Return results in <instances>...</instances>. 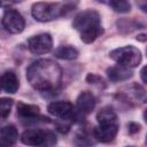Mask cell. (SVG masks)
<instances>
[{
	"label": "cell",
	"instance_id": "obj_1",
	"mask_svg": "<svg viewBox=\"0 0 147 147\" xmlns=\"http://www.w3.org/2000/svg\"><path fill=\"white\" fill-rule=\"evenodd\" d=\"M62 69L52 60H38L26 69V79L30 85L40 92H55L62 83Z\"/></svg>",
	"mask_w": 147,
	"mask_h": 147
},
{
	"label": "cell",
	"instance_id": "obj_2",
	"mask_svg": "<svg viewBox=\"0 0 147 147\" xmlns=\"http://www.w3.org/2000/svg\"><path fill=\"white\" fill-rule=\"evenodd\" d=\"M72 26L80 33V39L85 44L93 42L103 33L100 14L93 9L77 14L72 21Z\"/></svg>",
	"mask_w": 147,
	"mask_h": 147
},
{
	"label": "cell",
	"instance_id": "obj_3",
	"mask_svg": "<svg viewBox=\"0 0 147 147\" xmlns=\"http://www.w3.org/2000/svg\"><path fill=\"white\" fill-rule=\"evenodd\" d=\"M77 0H65L61 2H36L31 8V14L39 22H49L65 16L75 9Z\"/></svg>",
	"mask_w": 147,
	"mask_h": 147
},
{
	"label": "cell",
	"instance_id": "obj_4",
	"mask_svg": "<svg viewBox=\"0 0 147 147\" xmlns=\"http://www.w3.org/2000/svg\"><path fill=\"white\" fill-rule=\"evenodd\" d=\"M109 56L119 65L126 68H136L141 62V52L132 45L116 48L109 53Z\"/></svg>",
	"mask_w": 147,
	"mask_h": 147
},
{
	"label": "cell",
	"instance_id": "obj_5",
	"mask_svg": "<svg viewBox=\"0 0 147 147\" xmlns=\"http://www.w3.org/2000/svg\"><path fill=\"white\" fill-rule=\"evenodd\" d=\"M21 140L29 146H53L56 144V136L49 130L31 129L23 132Z\"/></svg>",
	"mask_w": 147,
	"mask_h": 147
},
{
	"label": "cell",
	"instance_id": "obj_6",
	"mask_svg": "<svg viewBox=\"0 0 147 147\" xmlns=\"http://www.w3.org/2000/svg\"><path fill=\"white\" fill-rule=\"evenodd\" d=\"M47 110L51 115L62 119V121H74L82 116L78 111H75L74 106L69 101H55L48 105Z\"/></svg>",
	"mask_w": 147,
	"mask_h": 147
},
{
	"label": "cell",
	"instance_id": "obj_7",
	"mask_svg": "<svg viewBox=\"0 0 147 147\" xmlns=\"http://www.w3.org/2000/svg\"><path fill=\"white\" fill-rule=\"evenodd\" d=\"M2 26L9 33H21L25 28V21L23 16L15 9H6L1 20Z\"/></svg>",
	"mask_w": 147,
	"mask_h": 147
},
{
	"label": "cell",
	"instance_id": "obj_8",
	"mask_svg": "<svg viewBox=\"0 0 147 147\" xmlns=\"http://www.w3.org/2000/svg\"><path fill=\"white\" fill-rule=\"evenodd\" d=\"M17 116L23 123L34 124L38 122H49V118H45L40 115V109L38 106L29 105L24 102H18L17 105Z\"/></svg>",
	"mask_w": 147,
	"mask_h": 147
},
{
	"label": "cell",
	"instance_id": "obj_9",
	"mask_svg": "<svg viewBox=\"0 0 147 147\" xmlns=\"http://www.w3.org/2000/svg\"><path fill=\"white\" fill-rule=\"evenodd\" d=\"M29 51L33 54L41 55L51 52L53 47V39L49 33H40L31 37L28 40Z\"/></svg>",
	"mask_w": 147,
	"mask_h": 147
},
{
	"label": "cell",
	"instance_id": "obj_10",
	"mask_svg": "<svg viewBox=\"0 0 147 147\" xmlns=\"http://www.w3.org/2000/svg\"><path fill=\"white\" fill-rule=\"evenodd\" d=\"M118 121L117 122H102L93 130V137L101 142L111 141L118 132Z\"/></svg>",
	"mask_w": 147,
	"mask_h": 147
},
{
	"label": "cell",
	"instance_id": "obj_11",
	"mask_svg": "<svg viewBox=\"0 0 147 147\" xmlns=\"http://www.w3.org/2000/svg\"><path fill=\"white\" fill-rule=\"evenodd\" d=\"M95 105H96V99L95 96L88 92V91H84L82 92L77 100H76V108H77V111L84 116V115H87L90 114L94 108H95Z\"/></svg>",
	"mask_w": 147,
	"mask_h": 147
},
{
	"label": "cell",
	"instance_id": "obj_12",
	"mask_svg": "<svg viewBox=\"0 0 147 147\" xmlns=\"http://www.w3.org/2000/svg\"><path fill=\"white\" fill-rule=\"evenodd\" d=\"M107 76L111 82H123L132 77V71L130 70V68L115 65L107 69Z\"/></svg>",
	"mask_w": 147,
	"mask_h": 147
},
{
	"label": "cell",
	"instance_id": "obj_13",
	"mask_svg": "<svg viewBox=\"0 0 147 147\" xmlns=\"http://www.w3.org/2000/svg\"><path fill=\"white\" fill-rule=\"evenodd\" d=\"M1 87L6 93H16L18 90V78L14 71H6L1 76Z\"/></svg>",
	"mask_w": 147,
	"mask_h": 147
},
{
	"label": "cell",
	"instance_id": "obj_14",
	"mask_svg": "<svg viewBox=\"0 0 147 147\" xmlns=\"http://www.w3.org/2000/svg\"><path fill=\"white\" fill-rule=\"evenodd\" d=\"M17 139H18V132L14 125L9 124L1 129V144L2 145L11 146L17 141Z\"/></svg>",
	"mask_w": 147,
	"mask_h": 147
},
{
	"label": "cell",
	"instance_id": "obj_15",
	"mask_svg": "<svg viewBox=\"0 0 147 147\" xmlns=\"http://www.w3.org/2000/svg\"><path fill=\"white\" fill-rule=\"evenodd\" d=\"M78 54H79L78 49L70 45L60 46L54 52V55L62 60H75L78 57Z\"/></svg>",
	"mask_w": 147,
	"mask_h": 147
},
{
	"label": "cell",
	"instance_id": "obj_16",
	"mask_svg": "<svg viewBox=\"0 0 147 147\" xmlns=\"http://www.w3.org/2000/svg\"><path fill=\"white\" fill-rule=\"evenodd\" d=\"M98 1L109 6L113 10L117 13H127L131 8L129 0H98Z\"/></svg>",
	"mask_w": 147,
	"mask_h": 147
},
{
	"label": "cell",
	"instance_id": "obj_17",
	"mask_svg": "<svg viewBox=\"0 0 147 147\" xmlns=\"http://www.w3.org/2000/svg\"><path fill=\"white\" fill-rule=\"evenodd\" d=\"M96 121L98 123H102V122H117L118 119L116 113L110 107H105L100 109L99 113L96 114Z\"/></svg>",
	"mask_w": 147,
	"mask_h": 147
},
{
	"label": "cell",
	"instance_id": "obj_18",
	"mask_svg": "<svg viewBox=\"0 0 147 147\" xmlns=\"http://www.w3.org/2000/svg\"><path fill=\"white\" fill-rule=\"evenodd\" d=\"M13 103H14V100L13 99L1 98V100H0V113H1V118L2 119H6L7 116L9 115Z\"/></svg>",
	"mask_w": 147,
	"mask_h": 147
},
{
	"label": "cell",
	"instance_id": "obj_19",
	"mask_svg": "<svg viewBox=\"0 0 147 147\" xmlns=\"http://www.w3.org/2000/svg\"><path fill=\"white\" fill-rule=\"evenodd\" d=\"M86 80L90 83V84H99V83H103L102 78H100L99 76L94 75V74H88L87 77H86Z\"/></svg>",
	"mask_w": 147,
	"mask_h": 147
},
{
	"label": "cell",
	"instance_id": "obj_20",
	"mask_svg": "<svg viewBox=\"0 0 147 147\" xmlns=\"http://www.w3.org/2000/svg\"><path fill=\"white\" fill-rule=\"evenodd\" d=\"M137 6L144 11V13H147V0H134Z\"/></svg>",
	"mask_w": 147,
	"mask_h": 147
},
{
	"label": "cell",
	"instance_id": "obj_21",
	"mask_svg": "<svg viewBox=\"0 0 147 147\" xmlns=\"http://www.w3.org/2000/svg\"><path fill=\"white\" fill-rule=\"evenodd\" d=\"M139 130H140V126L138 124H136V123H130L129 124V132L130 133H136Z\"/></svg>",
	"mask_w": 147,
	"mask_h": 147
},
{
	"label": "cell",
	"instance_id": "obj_22",
	"mask_svg": "<svg viewBox=\"0 0 147 147\" xmlns=\"http://www.w3.org/2000/svg\"><path fill=\"white\" fill-rule=\"evenodd\" d=\"M140 77H141V80L147 84V65H145V67L140 70Z\"/></svg>",
	"mask_w": 147,
	"mask_h": 147
},
{
	"label": "cell",
	"instance_id": "obj_23",
	"mask_svg": "<svg viewBox=\"0 0 147 147\" xmlns=\"http://www.w3.org/2000/svg\"><path fill=\"white\" fill-rule=\"evenodd\" d=\"M22 0H2V6L6 7L7 5H11V3H17V2H21Z\"/></svg>",
	"mask_w": 147,
	"mask_h": 147
},
{
	"label": "cell",
	"instance_id": "obj_24",
	"mask_svg": "<svg viewBox=\"0 0 147 147\" xmlns=\"http://www.w3.org/2000/svg\"><path fill=\"white\" fill-rule=\"evenodd\" d=\"M137 40H140V41H145L147 40V34H140L137 37Z\"/></svg>",
	"mask_w": 147,
	"mask_h": 147
},
{
	"label": "cell",
	"instance_id": "obj_25",
	"mask_svg": "<svg viewBox=\"0 0 147 147\" xmlns=\"http://www.w3.org/2000/svg\"><path fill=\"white\" fill-rule=\"evenodd\" d=\"M144 119H145V122L147 123V109L144 111Z\"/></svg>",
	"mask_w": 147,
	"mask_h": 147
},
{
	"label": "cell",
	"instance_id": "obj_26",
	"mask_svg": "<svg viewBox=\"0 0 147 147\" xmlns=\"http://www.w3.org/2000/svg\"><path fill=\"white\" fill-rule=\"evenodd\" d=\"M146 144H147V136H146Z\"/></svg>",
	"mask_w": 147,
	"mask_h": 147
},
{
	"label": "cell",
	"instance_id": "obj_27",
	"mask_svg": "<svg viewBox=\"0 0 147 147\" xmlns=\"http://www.w3.org/2000/svg\"><path fill=\"white\" fill-rule=\"evenodd\" d=\"M146 53H147V49H146Z\"/></svg>",
	"mask_w": 147,
	"mask_h": 147
}]
</instances>
